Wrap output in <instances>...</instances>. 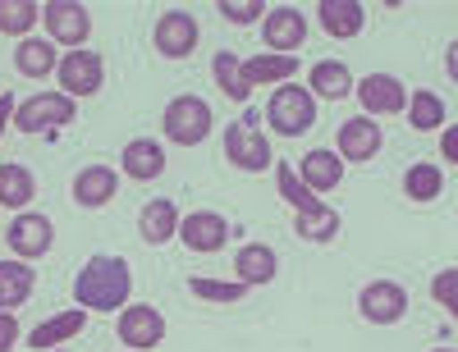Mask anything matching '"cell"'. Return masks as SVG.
<instances>
[{"mask_svg": "<svg viewBox=\"0 0 458 352\" xmlns=\"http://www.w3.org/2000/svg\"><path fill=\"white\" fill-rule=\"evenodd\" d=\"M32 23H37V5H32V0H0V32L23 37Z\"/></svg>", "mask_w": 458, "mask_h": 352, "instance_id": "33", "label": "cell"}, {"mask_svg": "<svg viewBox=\"0 0 458 352\" xmlns=\"http://www.w3.org/2000/svg\"><path fill=\"white\" fill-rule=\"evenodd\" d=\"M234 270H239V284L257 289V284H271V280H276L280 261H276V252L266 247V243H248V247H239Z\"/></svg>", "mask_w": 458, "mask_h": 352, "instance_id": "19", "label": "cell"}, {"mask_svg": "<svg viewBox=\"0 0 458 352\" xmlns=\"http://www.w3.org/2000/svg\"><path fill=\"white\" fill-rule=\"evenodd\" d=\"M165 339V316L157 306H124L120 311V343L133 348V352H147V348H157Z\"/></svg>", "mask_w": 458, "mask_h": 352, "instance_id": "9", "label": "cell"}, {"mask_svg": "<svg viewBox=\"0 0 458 352\" xmlns=\"http://www.w3.org/2000/svg\"><path fill=\"white\" fill-rule=\"evenodd\" d=\"M408 124L417 129V133H431V129H440L445 124V101L436 96V92H412V101H408Z\"/></svg>", "mask_w": 458, "mask_h": 352, "instance_id": "30", "label": "cell"}, {"mask_svg": "<svg viewBox=\"0 0 458 352\" xmlns=\"http://www.w3.org/2000/svg\"><path fill=\"white\" fill-rule=\"evenodd\" d=\"M276 183H280V197H284L298 215H312V211H321V206H326V202L317 197V192L298 179V165H289V161H280V165H276Z\"/></svg>", "mask_w": 458, "mask_h": 352, "instance_id": "26", "label": "cell"}, {"mask_svg": "<svg viewBox=\"0 0 458 352\" xmlns=\"http://www.w3.org/2000/svg\"><path fill=\"white\" fill-rule=\"evenodd\" d=\"M431 352H449V348H431Z\"/></svg>", "mask_w": 458, "mask_h": 352, "instance_id": "41", "label": "cell"}, {"mask_svg": "<svg viewBox=\"0 0 458 352\" xmlns=\"http://www.w3.org/2000/svg\"><path fill=\"white\" fill-rule=\"evenodd\" d=\"M188 289H193V298H207V302H239L243 293H248V284H220V280H188Z\"/></svg>", "mask_w": 458, "mask_h": 352, "instance_id": "34", "label": "cell"}, {"mask_svg": "<svg viewBox=\"0 0 458 352\" xmlns=\"http://www.w3.org/2000/svg\"><path fill=\"white\" fill-rule=\"evenodd\" d=\"M60 88H64V96H92V92H101V78H106V69H101V55L97 51H69V55H60Z\"/></svg>", "mask_w": 458, "mask_h": 352, "instance_id": "6", "label": "cell"}, {"mask_svg": "<svg viewBox=\"0 0 458 352\" xmlns=\"http://www.w3.org/2000/svg\"><path fill=\"white\" fill-rule=\"evenodd\" d=\"M14 343H19V321L10 311H0V352H14Z\"/></svg>", "mask_w": 458, "mask_h": 352, "instance_id": "37", "label": "cell"}, {"mask_svg": "<svg viewBox=\"0 0 458 352\" xmlns=\"http://www.w3.org/2000/svg\"><path fill=\"white\" fill-rule=\"evenodd\" d=\"M431 298L440 306H449V316L458 311V270H440V275L431 280Z\"/></svg>", "mask_w": 458, "mask_h": 352, "instance_id": "35", "label": "cell"}, {"mask_svg": "<svg viewBox=\"0 0 458 352\" xmlns=\"http://www.w3.org/2000/svg\"><path fill=\"white\" fill-rule=\"evenodd\" d=\"M14 110H19V105H14L10 96H0V138H5V124L14 120Z\"/></svg>", "mask_w": 458, "mask_h": 352, "instance_id": "39", "label": "cell"}, {"mask_svg": "<svg viewBox=\"0 0 458 352\" xmlns=\"http://www.w3.org/2000/svg\"><path fill=\"white\" fill-rule=\"evenodd\" d=\"M358 311H362V321H371V325H394L408 311V293L394 280H376V284H367L358 293Z\"/></svg>", "mask_w": 458, "mask_h": 352, "instance_id": "7", "label": "cell"}, {"mask_svg": "<svg viewBox=\"0 0 458 352\" xmlns=\"http://www.w3.org/2000/svg\"><path fill=\"white\" fill-rule=\"evenodd\" d=\"M225 155H229V165H234V170H248V174H261L266 165L276 161L271 142H266V133H257L252 120L229 124V133H225Z\"/></svg>", "mask_w": 458, "mask_h": 352, "instance_id": "5", "label": "cell"}, {"mask_svg": "<svg viewBox=\"0 0 458 352\" xmlns=\"http://www.w3.org/2000/svg\"><path fill=\"white\" fill-rule=\"evenodd\" d=\"M138 229H142V243H151V247L170 243L174 233H179V211H174V202H170V197L147 202V206H142V220H138Z\"/></svg>", "mask_w": 458, "mask_h": 352, "instance_id": "18", "label": "cell"}, {"mask_svg": "<svg viewBox=\"0 0 458 352\" xmlns=\"http://www.w3.org/2000/svg\"><path fill=\"white\" fill-rule=\"evenodd\" d=\"M298 73V60L289 55H261V60H243V78H248V88L257 83H284V78Z\"/></svg>", "mask_w": 458, "mask_h": 352, "instance_id": "28", "label": "cell"}, {"mask_svg": "<svg viewBox=\"0 0 458 352\" xmlns=\"http://www.w3.org/2000/svg\"><path fill=\"white\" fill-rule=\"evenodd\" d=\"M88 32H92V14L83 5H73V0H51L47 5V37L51 42H64L73 51H83Z\"/></svg>", "mask_w": 458, "mask_h": 352, "instance_id": "8", "label": "cell"}, {"mask_svg": "<svg viewBox=\"0 0 458 352\" xmlns=\"http://www.w3.org/2000/svg\"><path fill=\"white\" fill-rule=\"evenodd\" d=\"M293 229H298L308 243H330L335 233H339V211H335V206H321V211H312V215H293Z\"/></svg>", "mask_w": 458, "mask_h": 352, "instance_id": "32", "label": "cell"}, {"mask_svg": "<svg viewBox=\"0 0 458 352\" xmlns=\"http://www.w3.org/2000/svg\"><path fill=\"white\" fill-rule=\"evenodd\" d=\"M353 92H358V101H362V110L371 114V120L376 114H403L408 110V92H403V83L394 73H371Z\"/></svg>", "mask_w": 458, "mask_h": 352, "instance_id": "10", "label": "cell"}, {"mask_svg": "<svg viewBox=\"0 0 458 352\" xmlns=\"http://www.w3.org/2000/svg\"><path fill=\"white\" fill-rule=\"evenodd\" d=\"M114 188H120V174L106 170V165H88V170H79V179H73V202L97 211L114 197Z\"/></svg>", "mask_w": 458, "mask_h": 352, "instance_id": "17", "label": "cell"}, {"mask_svg": "<svg viewBox=\"0 0 458 352\" xmlns=\"http://www.w3.org/2000/svg\"><path fill=\"white\" fill-rule=\"evenodd\" d=\"M302 42H308V19H302L298 10L280 5V10L266 14V46H271L276 55H289Z\"/></svg>", "mask_w": 458, "mask_h": 352, "instance_id": "15", "label": "cell"}, {"mask_svg": "<svg viewBox=\"0 0 458 352\" xmlns=\"http://www.w3.org/2000/svg\"><path fill=\"white\" fill-rule=\"evenodd\" d=\"M211 73H216V83H220V92H225L229 101H248V96H252L248 78H243V60H239L234 51H216Z\"/></svg>", "mask_w": 458, "mask_h": 352, "instance_id": "27", "label": "cell"}, {"mask_svg": "<svg viewBox=\"0 0 458 352\" xmlns=\"http://www.w3.org/2000/svg\"><path fill=\"white\" fill-rule=\"evenodd\" d=\"M179 239L188 252H220L229 239V224L216 211H193L188 220H179Z\"/></svg>", "mask_w": 458, "mask_h": 352, "instance_id": "13", "label": "cell"}, {"mask_svg": "<svg viewBox=\"0 0 458 352\" xmlns=\"http://www.w3.org/2000/svg\"><path fill=\"white\" fill-rule=\"evenodd\" d=\"M454 316H458V311H454Z\"/></svg>", "mask_w": 458, "mask_h": 352, "instance_id": "42", "label": "cell"}, {"mask_svg": "<svg viewBox=\"0 0 458 352\" xmlns=\"http://www.w3.org/2000/svg\"><path fill=\"white\" fill-rule=\"evenodd\" d=\"M198 46V19L193 14H183V10H170L157 19V51L165 60H183V55H193Z\"/></svg>", "mask_w": 458, "mask_h": 352, "instance_id": "12", "label": "cell"}, {"mask_svg": "<svg viewBox=\"0 0 458 352\" xmlns=\"http://www.w3.org/2000/svg\"><path fill=\"white\" fill-rule=\"evenodd\" d=\"M298 179L308 183L312 192L339 188V179H344V161H339V151H308V155H302V165H298Z\"/></svg>", "mask_w": 458, "mask_h": 352, "instance_id": "22", "label": "cell"}, {"mask_svg": "<svg viewBox=\"0 0 458 352\" xmlns=\"http://www.w3.org/2000/svg\"><path fill=\"white\" fill-rule=\"evenodd\" d=\"M73 120V96L64 92H42V96H28L14 110V129L19 133H55Z\"/></svg>", "mask_w": 458, "mask_h": 352, "instance_id": "4", "label": "cell"}, {"mask_svg": "<svg viewBox=\"0 0 458 352\" xmlns=\"http://www.w3.org/2000/svg\"><path fill=\"white\" fill-rule=\"evenodd\" d=\"M440 151H445V161H449V165H458V124L440 138Z\"/></svg>", "mask_w": 458, "mask_h": 352, "instance_id": "38", "label": "cell"}, {"mask_svg": "<svg viewBox=\"0 0 458 352\" xmlns=\"http://www.w3.org/2000/svg\"><path fill=\"white\" fill-rule=\"evenodd\" d=\"M88 325V316L83 311H60V316H51V321H42L32 334H28V348H37V352H47V348H55V343H64V339H73Z\"/></svg>", "mask_w": 458, "mask_h": 352, "instance_id": "25", "label": "cell"}, {"mask_svg": "<svg viewBox=\"0 0 458 352\" xmlns=\"http://www.w3.org/2000/svg\"><path fill=\"white\" fill-rule=\"evenodd\" d=\"M51 239H55V229H51V220H47V215L23 211V215L10 224V252H14L19 261H37V256H47V252H51Z\"/></svg>", "mask_w": 458, "mask_h": 352, "instance_id": "11", "label": "cell"}, {"mask_svg": "<svg viewBox=\"0 0 458 352\" xmlns=\"http://www.w3.org/2000/svg\"><path fill=\"white\" fill-rule=\"evenodd\" d=\"M32 265L28 261H0V311H14L32 298Z\"/></svg>", "mask_w": 458, "mask_h": 352, "instance_id": "23", "label": "cell"}, {"mask_svg": "<svg viewBox=\"0 0 458 352\" xmlns=\"http://www.w3.org/2000/svg\"><path fill=\"white\" fill-rule=\"evenodd\" d=\"M440 188H445V174H440L436 165H427V161L412 165V170L403 174V192H408L412 202H436Z\"/></svg>", "mask_w": 458, "mask_h": 352, "instance_id": "31", "label": "cell"}, {"mask_svg": "<svg viewBox=\"0 0 458 352\" xmlns=\"http://www.w3.org/2000/svg\"><path fill=\"white\" fill-rule=\"evenodd\" d=\"M14 64H19L23 78H47L51 69H60V55L47 37H23L19 51H14Z\"/></svg>", "mask_w": 458, "mask_h": 352, "instance_id": "24", "label": "cell"}, {"mask_svg": "<svg viewBox=\"0 0 458 352\" xmlns=\"http://www.w3.org/2000/svg\"><path fill=\"white\" fill-rule=\"evenodd\" d=\"M317 19L326 23L330 37H358L362 23H367V10L358 5V0H321Z\"/></svg>", "mask_w": 458, "mask_h": 352, "instance_id": "21", "label": "cell"}, {"mask_svg": "<svg viewBox=\"0 0 458 352\" xmlns=\"http://www.w3.org/2000/svg\"><path fill=\"white\" fill-rule=\"evenodd\" d=\"M165 138L179 142V147H198L207 133H211V105L202 96H174L165 105V120H161Z\"/></svg>", "mask_w": 458, "mask_h": 352, "instance_id": "3", "label": "cell"}, {"mask_svg": "<svg viewBox=\"0 0 458 352\" xmlns=\"http://www.w3.org/2000/svg\"><path fill=\"white\" fill-rule=\"evenodd\" d=\"M129 261L124 256H92L79 280H73V298H79L83 311H124L129 302Z\"/></svg>", "mask_w": 458, "mask_h": 352, "instance_id": "1", "label": "cell"}, {"mask_svg": "<svg viewBox=\"0 0 458 352\" xmlns=\"http://www.w3.org/2000/svg\"><path fill=\"white\" fill-rule=\"evenodd\" d=\"M445 69H449V78L458 83V42H449V51H445Z\"/></svg>", "mask_w": 458, "mask_h": 352, "instance_id": "40", "label": "cell"}, {"mask_svg": "<svg viewBox=\"0 0 458 352\" xmlns=\"http://www.w3.org/2000/svg\"><path fill=\"white\" fill-rule=\"evenodd\" d=\"M32 192H37L32 170H23V165H0V206H28Z\"/></svg>", "mask_w": 458, "mask_h": 352, "instance_id": "29", "label": "cell"}, {"mask_svg": "<svg viewBox=\"0 0 458 352\" xmlns=\"http://www.w3.org/2000/svg\"><path fill=\"white\" fill-rule=\"evenodd\" d=\"M220 14H225L229 23H257V19H261V5H257V0H225Z\"/></svg>", "mask_w": 458, "mask_h": 352, "instance_id": "36", "label": "cell"}, {"mask_svg": "<svg viewBox=\"0 0 458 352\" xmlns=\"http://www.w3.org/2000/svg\"><path fill=\"white\" fill-rule=\"evenodd\" d=\"M161 170H165V151H161L157 138H133V142L124 147V174H129V179L147 183V179H157Z\"/></svg>", "mask_w": 458, "mask_h": 352, "instance_id": "20", "label": "cell"}, {"mask_svg": "<svg viewBox=\"0 0 458 352\" xmlns=\"http://www.w3.org/2000/svg\"><path fill=\"white\" fill-rule=\"evenodd\" d=\"M358 83H353V73H349V64H344V60H317L312 64V73H308V92L321 101H344V96H349Z\"/></svg>", "mask_w": 458, "mask_h": 352, "instance_id": "16", "label": "cell"}, {"mask_svg": "<svg viewBox=\"0 0 458 352\" xmlns=\"http://www.w3.org/2000/svg\"><path fill=\"white\" fill-rule=\"evenodd\" d=\"M266 120H271V129L284 133V138L308 133L317 124V96L298 83H284V88H276L271 105H266Z\"/></svg>", "mask_w": 458, "mask_h": 352, "instance_id": "2", "label": "cell"}, {"mask_svg": "<svg viewBox=\"0 0 458 352\" xmlns=\"http://www.w3.org/2000/svg\"><path fill=\"white\" fill-rule=\"evenodd\" d=\"M380 124L371 114H358V120H344L339 124V161H371L380 151Z\"/></svg>", "mask_w": 458, "mask_h": 352, "instance_id": "14", "label": "cell"}]
</instances>
